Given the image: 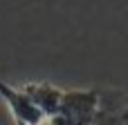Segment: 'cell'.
Masks as SVG:
<instances>
[{
  "mask_svg": "<svg viewBox=\"0 0 128 125\" xmlns=\"http://www.w3.org/2000/svg\"><path fill=\"white\" fill-rule=\"evenodd\" d=\"M20 89L29 96V101L36 105V110L43 114L45 121L56 114V110L63 101V92H65V89L56 87L54 83H47V81H32V83H25Z\"/></svg>",
  "mask_w": 128,
  "mask_h": 125,
  "instance_id": "obj_3",
  "label": "cell"
},
{
  "mask_svg": "<svg viewBox=\"0 0 128 125\" xmlns=\"http://www.w3.org/2000/svg\"><path fill=\"white\" fill-rule=\"evenodd\" d=\"M16 125H18V123H16ZM43 125H45V123H43Z\"/></svg>",
  "mask_w": 128,
  "mask_h": 125,
  "instance_id": "obj_4",
  "label": "cell"
},
{
  "mask_svg": "<svg viewBox=\"0 0 128 125\" xmlns=\"http://www.w3.org/2000/svg\"><path fill=\"white\" fill-rule=\"evenodd\" d=\"M0 96L9 105V112H11L14 123H18V125H43L45 123L43 114L36 110V105L29 101V96L20 87L0 81Z\"/></svg>",
  "mask_w": 128,
  "mask_h": 125,
  "instance_id": "obj_2",
  "label": "cell"
},
{
  "mask_svg": "<svg viewBox=\"0 0 128 125\" xmlns=\"http://www.w3.org/2000/svg\"><path fill=\"white\" fill-rule=\"evenodd\" d=\"M101 96L97 89H65L63 101L45 125H94Z\"/></svg>",
  "mask_w": 128,
  "mask_h": 125,
  "instance_id": "obj_1",
  "label": "cell"
}]
</instances>
